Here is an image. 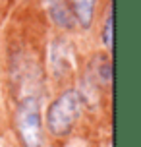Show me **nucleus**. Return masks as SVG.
I'll list each match as a JSON object with an SVG mask.
<instances>
[{"instance_id":"f257e3e1","label":"nucleus","mask_w":141,"mask_h":147,"mask_svg":"<svg viewBox=\"0 0 141 147\" xmlns=\"http://www.w3.org/2000/svg\"><path fill=\"white\" fill-rule=\"evenodd\" d=\"M81 114V95L70 89L50 105L46 114V124L54 136H68L75 126L77 118Z\"/></svg>"},{"instance_id":"f03ea898","label":"nucleus","mask_w":141,"mask_h":147,"mask_svg":"<svg viewBox=\"0 0 141 147\" xmlns=\"http://www.w3.org/2000/svg\"><path fill=\"white\" fill-rule=\"evenodd\" d=\"M15 128L17 136L25 147H41L43 134H41V110L37 99L27 97L17 105L15 110Z\"/></svg>"},{"instance_id":"7ed1b4c3","label":"nucleus","mask_w":141,"mask_h":147,"mask_svg":"<svg viewBox=\"0 0 141 147\" xmlns=\"http://www.w3.org/2000/svg\"><path fill=\"white\" fill-rule=\"evenodd\" d=\"M48 12H50V18L58 23L60 27H66V29L74 27L75 18L64 0H48Z\"/></svg>"},{"instance_id":"20e7f679","label":"nucleus","mask_w":141,"mask_h":147,"mask_svg":"<svg viewBox=\"0 0 141 147\" xmlns=\"http://www.w3.org/2000/svg\"><path fill=\"white\" fill-rule=\"evenodd\" d=\"M70 2H72V14H74L75 22H79L83 27H89L91 20H93L95 0H70Z\"/></svg>"},{"instance_id":"39448f33","label":"nucleus","mask_w":141,"mask_h":147,"mask_svg":"<svg viewBox=\"0 0 141 147\" xmlns=\"http://www.w3.org/2000/svg\"><path fill=\"white\" fill-rule=\"evenodd\" d=\"M114 14H112V8H110V14L106 18V22H104V29H103V43L106 49H110L112 51V45H114Z\"/></svg>"}]
</instances>
